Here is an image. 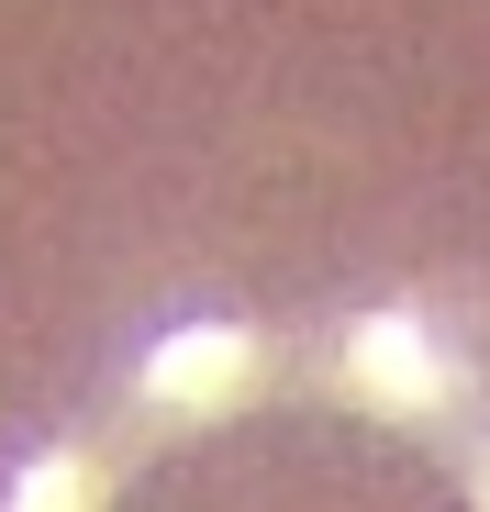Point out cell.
I'll return each instance as SVG.
<instances>
[{
	"mask_svg": "<svg viewBox=\"0 0 490 512\" xmlns=\"http://www.w3.org/2000/svg\"><path fill=\"white\" fill-rule=\"evenodd\" d=\"M12 512H90V468H78V457H56V468H34V490H23Z\"/></svg>",
	"mask_w": 490,
	"mask_h": 512,
	"instance_id": "6da1fadb",
	"label": "cell"
}]
</instances>
